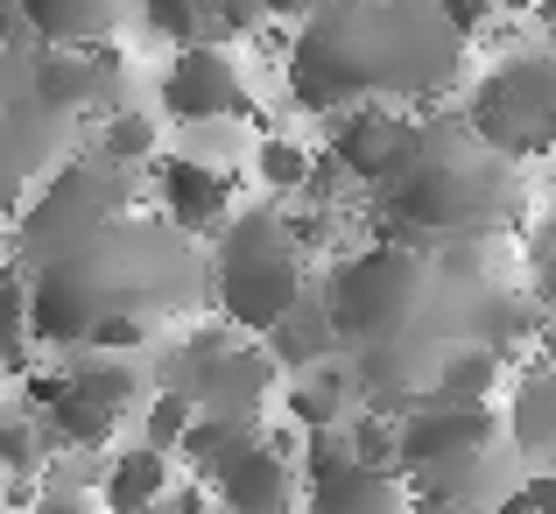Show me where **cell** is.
Instances as JSON below:
<instances>
[{
    "label": "cell",
    "mask_w": 556,
    "mask_h": 514,
    "mask_svg": "<svg viewBox=\"0 0 556 514\" xmlns=\"http://www.w3.org/2000/svg\"><path fill=\"white\" fill-rule=\"evenodd\" d=\"M380 190V240L394 247H444V240H493V226L521 212L515 163L493 155L465 121L408 127L374 176Z\"/></svg>",
    "instance_id": "cell-3"
},
{
    "label": "cell",
    "mask_w": 556,
    "mask_h": 514,
    "mask_svg": "<svg viewBox=\"0 0 556 514\" xmlns=\"http://www.w3.org/2000/svg\"><path fill=\"white\" fill-rule=\"evenodd\" d=\"M261 444V416H226V409H190L184 437H177V459L190 473H218L232 451Z\"/></svg>",
    "instance_id": "cell-20"
},
{
    "label": "cell",
    "mask_w": 556,
    "mask_h": 514,
    "mask_svg": "<svg viewBox=\"0 0 556 514\" xmlns=\"http://www.w3.org/2000/svg\"><path fill=\"white\" fill-rule=\"evenodd\" d=\"M28 283V339L42 346H85V331L106 317L163 325L204 297V261L169 218L121 212L56 261L22 275Z\"/></svg>",
    "instance_id": "cell-2"
},
{
    "label": "cell",
    "mask_w": 556,
    "mask_h": 514,
    "mask_svg": "<svg viewBox=\"0 0 556 514\" xmlns=\"http://www.w3.org/2000/svg\"><path fill=\"white\" fill-rule=\"evenodd\" d=\"M155 388L184 394L190 409H226V416H261L275 388V360L261 346H240L232 331H190L184 346L163 352Z\"/></svg>",
    "instance_id": "cell-8"
},
{
    "label": "cell",
    "mask_w": 556,
    "mask_h": 514,
    "mask_svg": "<svg viewBox=\"0 0 556 514\" xmlns=\"http://www.w3.org/2000/svg\"><path fill=\"white\" fill-rule=\"evenodd\" d=\"M353 459V437H345V416L339 423H311V437H303V473H331V465Z\"/></svg>",
    "instance_id": "cell-29"
},
{
    "label": "cell",
    "mask_w": 556,
    "mask_h": 514,
    "mask_svg": "<svg viewBox=\"0 0 556 514\" xmlns=\"http://www.w3.org/2000/svg\"><path fill=\"white\" fill-rule=\"evenodd\" d=\"M36 514H92V507H85L78 493H56V487H50V493L36 501Z\"/></svg>",
    "instance_id": "cell-34"
},
{
    "label": "cell",
    "mask_w": 556,
    "mask_h": 514,
    "mask_svg": "<svg viewBox=\"0 0 556 514\" xmlns=\"http://www.w3.org/2000/svg\"><path fill=\"white\" fill-rule=\"evenodd\" d=\"M465 127L507 163L549 155L556 149V50H515L507 64H493L472 85Z\"/></svg>",
    "instance_id": "cell-7"
},
{
    "label": "cell",
    "mask_w": 556,
    "mask_h": 514,
    "mask_svg": "<svg viewBox=\"0 0 556 514\" xmlns=\"http://www.w3.org/2000/svg\"><path fill=\"white\" fill-rule=\"evenodd\" d=\"M430 8H437V14H444V22H451V28H458V36H465V42H472V36H479V28H486V14H493V0H430Z\"/></svg>",
    "instance_id": "cell-30"
},
{
    "label": "cell",
    "mask_w": 556,
    "mask_h": 514,
    "mask_svg": "<svg viewBox=\"0 0 556 514\" xmlns=\"http://www.w3.org/2000/svg\"><path fill=\"white\" fill-rule=\"evenodd\" d=\"M254 8H261V14H282V22H303L317 0H254Z\"/></svg>",
    "instance_id": "cell-36"
},
{
    "label": "cell",
    "mask_w": 556,
    "mask_h": 514,
    "mask_svg": "<svg viewBox=\"0 0 556 514\" xmlns=\"http://www.w3.org/2000/svg\"><path fill=\"white\" fill-rule=\"evenodd\" d=\"M99 155L121 163V170L155 163V121H149V113H135V106H113V121L99 127Z\"/></svg>",
    "instance_id": "cell-24"
},
{
    "label": "cell",
    "mask_w": 556,
    "mask_h": 514,
    "mask_svg": "<svg viewBox=\"0 0 556 514\" xmlns=\"http://www.w3.org/2000/svg\"><path fill=\"white\" fill-rule=\"evenodd\" d=\"M521 493H529L535 514H556V473H529V487H521Z\"/></svg>",
    "instance_id": "cell-33"
},
{
    "label": "cell",
    "mask_w": 556,
    "mask_h": 514,
    "mask_svg": "<svg viewBox=\"0 0 556 514\" xmlns=\"http://www.w3.org/2000/svg\"><path fill=\"white\" fill-rule=\"evenodd\" d=\"M311 514H402V473L359 459L311 473Z\"/></svg>",
    "instance_id": "cell-16"
},
{
    "label": "cell",
    "mask_w": 556,
    "mask_h": 514,
    "mask_svg": "<svg viewBox=\"0 0 556 514\" xmlns=\"http://www.w3.org/2000/svg\"><path fill=\"white\" fill-rule=\"evenodd\" d=\"M22 394L64 444L106 451L113 430H121V416H135V409L149 402V374L135 366V352H92V360L56 366V374H28Z\"/></svg>",
    "instance_id": "cell-6"
},
{
    "label": "cell",
    "mask_w": 556,
    "mask_h": 514,
    "mask_svg": "<svg viewBox=\"0 0 556 514\" xmlns=\"http://www.w3.org/2000/svg\"><path fill=\"white\" fill-rule=\"evenodd\" d=\"M155 198H163V218L184 240H212L232 212V176L212 170L204 155H163L155 163Z\"/></svg>",
    "instance_id": "cell-12"
},
{
    "label": "cell",
    "mask_w": 556,
    "mask_h": 514,
    "mask_svg": "<svg viewBox=\"0 0 556 514\" xmlns=\"http://www.w3.org/2000/svg\"><path fill=\"white\" fill-rule=\"evenodd\" d=\"M402 487L416 493V501L493 507V501H501V444H493V451H458V459H430V465H408Z\"/></svg>",
    "instance_id": "cell-15"
},
{
    "label": "cell",
    "mask_w": 556,
    "mask_h": 514,
    "mask_svg": "<svg viewBox=\"0 0 556 514\" xmlns=\"http://www.w3.org/2000/svg\"><path fill=\"white\" fill-rule=\"evenodd\" d=\"M135 170L106 163V155H85V163H56L42 176L36 198L14 204V268H42L64 247H78L85 233H99L106 218L135 212Z\"/></svg>",
    "instance_id": "cell-5"
},
{
    "label": "cell",
    "mask_w": 556,
    "mask_h": 514,
    "mask_svg": "<svg viewBox=\"0 0 556 514\" xmlns=\"http://www.w3.org/2000/svg\"><path fill=\"white\" fill-rule=\"evenodd\" d=\"M163 113L184 127H226L247 121L254 99H247V78L232 71V57L218 42H184L163 71Z\"/></svg>",
    "instance_id": "cell-10"
},
{
    "label": "cell",
    "mask_w": 556,
    "mask_h": 514,
    "mask_svg": "<svg viewBox=\"0 0 556 514\" xmlns=\"http://www.w3.org/2000/svg\"><path fill=\"white\" fill-rule=\"evenodd\" d=\"M486 514H535V507H529V493H501V501H493Z\"/></svg>",
    "instance_id": "cell-37"
},
{
    "label": "cell",
    "mask_w": 556,
    "mask_h": 514,
    "mask_svg": "<svg viewBox=\"0 0 556 514\" xmlns=\"http://www.w3.org/2000/svg\"><path fill=\"white\" fill-rule=\"evenodd\" d=\"M141 409H149V416H141V444L169 459V451H177V437H184V423H190V402H184V394H169V388H155Z\"/></svg>",
    "instance_id": "cell-26"
},
{
    "label": "cell",
    "mask_w": 556,
    "mask_h": 514,
    "mask_svg": "<svg viewBox=\"0 0 556 514\" xmlns=\"http://www.w3.org/2000/svg\"><path fill=\"white\" fill-rule=\"evenodd\" d=\"M507 451L529 459V465H543V473H556V374L549 366L521 374L515 402H507Z\"/></svg>",
    "instance_id": "cell-19"
},
{
    "label": "cell",
    "mask_w": 556,
    "mask_h": 514,
    "mask_svg": "<svg viewBox=\"0 0 556 514\" xmlns=\"http://www.w3.org/2000/svg\"><path fill=\"white\" fill-rule=\"evenodd\" d=\"M501 444V416L493 402H458V394L422 388L416 402L394 416V473L430 459H458V451H493Z\"/></svg>",
    "instance_id": "cell-9"
},
{
    "label": "cell",
    "mask_w": 556,
    "mask_h": 514,
    "mask_svg": "<svg viewBox=\"0 0 556 514\" xmlns=\"http://www.w3.org/2000/svg\"><path fill=\"white\" fill-rule=\"evenodd\" d=\"M501 352H486V346H451V352H437V366H430V388L437 394H458V402H493V380H501Z\"/></svg>",
    "instance_id": "cell-22"
},
{
    "label": "cell",
    "mask_w": 556,
    "mask_h": 514,
    "mask_svg": "<svg viewBox=\"0 0 556 514\" xmlns=\"http://www.w3.org/2000/svg\"><path fill=\"white\" fill-rule=\"evenodd\" d=\"M535 283H543V352H556V261L535 268Z\"/></svg>",
    "instance_id": "cell-32"
},
{
    "label": "cell",
    "mask_w": 556,
    "mask_h": 514,
    "mask_svg": "<svg viewBox=\"0 0 556 514\" xmlns=\"http://www.w3.org/2000/svg\"><path fill=\"white\" fill-rule=\"evenodd\" d=\"M50 451H64V437H56L36 409H0V473L28 479V473H42Z\"/></svg>",
    "instance_id": "cell-23"
},
{
    "label": "cell",
    "mask_w": 556,
    "mask_h": 514,
    "mask_svg": "<svg viewBox=\"0 0 556 514\" xmlns=\"http://www.w3.org/2000/svg\"><path fill=\"white\" fill-rule=\"evenodd\" d=\"M28 283H22V268H0V366H14V374H22L28 366Z\"/></svg>",
    "instance_id": "cell-25"
},
{
    "label": "cell",
    "mask_w": 556,
    "mask_h": 514,
    "mask_svg": "<svg viewBox=\"0 0 556 514\" xmlns=\"http://www.w3.org/2000/svg\"><path fill=\"white\" fill-rule=\"evenodd\" d=\"M402 514H486V507H465V501H402Z\"/></svg>",
    "instance_id": "cell-35"
},
{
    "label": "cell",
    "mask_w": 556,
    "mask_h": 514,
    "mask_svg": "<svg viewBox=\"0 0 556 514\" xmlns=\"http://www.w3.org/2000/svg\"><path fill=\"white\" fill-rule=\"evenodd\" d=\"M99 479H106V514H149L169 493V459L149 451V444H135V451H121Z\"/></svg>",
    "instance_id": "cell-21"
},
{
    "label": "cell",
    "mask_w": 556,
    "mask_h": 514,
    "mask_svg": "<svg viewBox=\"0 0 556 514\" xmlns=\"http://www.w3.org/2000/svg\"><path fill=\"white\" fill-rule=\"evenodd\" d=\"M261 339H268L261 352H268L275 366H296V374L317 366V360H331V352H339V331H331V311H325V275H303L296 303H289Z\"/></svg>",
    "instance_id": "cell-14"
},
{
    "label": "cell",
    "mask_w": 556,
    "mask_h": 514,
    "mask_svg": "<svg viewBox=\"0 0 556 514\" xmlns=\"http://www.w3.org/2000/svg\"><path fill=\"white\" fill-rule=\"evenodd\" d=\"M28 36L50 50H85V42H113L121 28V0H14Z\"/></svg>",
    "instance_id": "cell-18"
},
{
    "label": "cell",
    "mask_w": 556,
    "mask_h": 514,
    "mask_svg": "<svg viewBox=\"0 0 556 514\" xmlns=\"http://www.w3.org/2000/svg\"><path fill=\"white\" fill-rule=\"evenodd\" d=\"M303 289V240L282 212L254 204V212H226L218 226V254L204 261V297H218L232 331H268L275 317L296 303Z\"/></svg>",
    "instance_id": "cell-4"
},
{
    "label": "cell",
    "mask_w": 556,
    "mask_h": 514,
    "mask_svg": "<svg viewBox=\"0 0 556 514\" xmlns=\"http://www.w3.org/2000/svg\"><path fill=\"white\" fill-rule=\"evenodd\" d=\"M254 170H261V184H268V190H303V176H311V155H303L296 141L268 135V141H261V155H254Z\"/></svg>",
    "instance_id": "cell-28"
},
{
    "label": "cell",
    "mask_w": 556,
    "mask_h": 514,
    "mask_svg": "<svg viewBox=\"0 0 556 514\" xmlns=\"http://www.w3.org/2000/svg\"><path fill=\"white\" fill-rule=\"evenodd\" d=\"M465 71V36L430 0H317L289 42V92L303 113L437 99Z\"/></svg>",
    "instance_id": "cell-1"
},
{
    "label": "cell",
    "mask_w": 556,
    "mask_h": 514,
    "mask_svg": "<svg viewBox=\"0 0 556 514\" xmlns=\"http://www.w3.org/2000/svg\"><path fill=\"white\" fill-rule=\"evenodd\" d=\"M535 14H543V22H549V36H556V0H535Z\"/></svg>",
    "instance_id": "cell-38"
},
{
    "label": "cell",
    "mask_w": 556,
    "mask_h": 514,
    "mask_svg": "<svg viewBox=\"0 0 556 514\" xmlns=\"http://www.w3.org/2000/svg\"><path fill=\"white\" fill-rule=\"evenodd\" d=\"M218 493V507L226 514H289L296 507V473H289V459L261 437V444L232 451L218 473H204Z\"/></svg>",
    "instance_id": "cell-13"
},
{
    "label": "cell",
    "mask_w": 556,
    "mask_h": 514,
    "mask_svg": "<svg viewBox=\"0 0 556 514\" xmlns=\"http://www.w3.org/2000/svg\"><path fill=\"white\" fill-rule=\"evenodd\" d=\"M261 8L254 0H198V42H240L254 36Z\"/></svg>",
    "instance_id": "cell-27"
},
{
    "label": "cell",
    "mask_w": 556,
    "mask_h": 514,
    "mask_svg": "<svg viewBox=\"0 0 556 514\" xmlns=\"http://www.w3.org/2000/svg\"><path fill=\"white\" fill-rule=\"evenodd\" d=\"M339 121V135H331V163H339L345 176H359V184H374L380 163L394 155V141L408 135V121L402 113H388V106H345V113H331Z\"/></svg>",
    "instance_id": "cell-17"
},
{
    "label": "cell",
    "mask_w": 556,
    "mask_h": 514,
    "mask_svg": "<svg viewBox=\"0 0 556 514\" xmlns=\"http://www.w3.org/2000/svg\"><path fill=\"white\" fill-rule=\"evenodd\" d=\"M22 92H28V57L22 50H0V113H8Z\"/></svg>",
    "instance_id": "cell-31"
},
{
    "label": "cell",
    "mask_w": 556,
    "mask_h": 514,
    "mask_svg": "<svg viewBox=\"0 0 556 514\" xmlns=\"http://www.w3.org/2000/svg\"><path fill=\"white\" fill-rule=\"evenodd\" d=\"M64 141H71V121L50 113L36 92H22L8 113H0V218L28 198V184H36L56 155H64Z\"/></svg>",
    "instance_id": "cell-11"
}]
</instances>
